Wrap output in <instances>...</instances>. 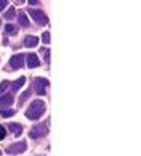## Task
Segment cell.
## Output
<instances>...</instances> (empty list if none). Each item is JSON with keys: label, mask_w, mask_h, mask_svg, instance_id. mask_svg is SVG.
I'll return each instance as SVG.
<instances>
[{"label": "cell", "mask_w": 141, "mask_h": 156, "mask_svg": "<svg viewBox=\"0 0 141 156\" xmlns=\"http://www.w3.org/2000/svg\"><path fill=\"white\" fill-rule=\"evenodd\" d=\"M43 113H45V103L42 100H35L26 109V118L31 119V121H37Z\"/></svg>", "instance_id": "1"}, {"label": "cell", "mask_w": 141, "mask_h": 156, "mask_svg": "<svg viewBox=\"0 0 141 156\" xmlns=\"http://www.w3.org/2000/svg\"><path fill=\"white\" fill-rule=\"evenodd\" d=\"M46 134H48V124L42 122V124L32 127L31 132H29V137H31V138H40V137H43Z\"/></svg>", "instance_id": "2"}, {"label": "cell", "mask_w": 141, "mask_h": 156, "mask_svg": "<svg viewBox=\"0 0 141 156\" xmlns=\"http://www.w3.org/2000/svg\"><path fill=\"white\" fill-rule=\"evenodd\" d=\"M48 84H50L48 79H45V77H35V80H34V90H35V94H37V95H45Z\"/></svg>", "instance_id": "3"}, {"label": "cell", "mask_w": 141, "mask_h": 156, "mask_svg": "<svg viewBox=\"0 0 141 156\" xmlns=\"http://www.w3.org/2000/svg\"><path fill=\"white\" fill-rule=\"evenodd\" d=\"M29 15L32 16V20L37 23L39 26H45L46 23H48V16L40 10H29Z\"/></svg>", "instance_id": "4"}, {"label": "cell", "mask_w": 141, "mask_h": 156, "mask_svg": "<svg viewBox=\"0 0 141 156\" xmlns=\"http://www.w3.org/2000/svg\"><path fill=\"white\" fill-rule=\"evenodd\" d=\"M26 148H27V145L24 142H16V143H13V145H10L5 151H7L8 154H19V153H24Z\"/></svg>", "instance_id": "5"}, {"label": "cell", "mask_w": 141, "mask_h": 156, "mask_svg": "<svg viewBox=\"0 0 141 156\" xmlns=\"http://www.w3.org/2000/svg\"><path fill=\"white\" fill-rule=\"evenodd\" d=\"M8 65L11 66V69H19L24 66V55L22 53H18L15 56H11L10 61H8Z\"/></svg>", "instance_id": "6"}, {"label": "cell", "mask_w": 141, "mask_h": 156, "mask_svg": "<svg viewBox=\"0 0 141 156\" xmlns=\"http://www.w3.org/2000/svg\"><path fill=\"white\" fill-rule=\"evenodd\" d=\"M13 101H15V97H13V94H7V95H2V97H0V106L13 105Z\"/></svg>", "instance_id": "7"}, {"label": "cell", "mask_w": 141, "mask_h": 156, "mask_svg": "<svg viewBox=\"0 0 141 156\" xmlns=\"http://www.w3.org/2000/svg\"><path fill=\"white\" fill-rule=\"evenodd\" d=\"M26 60H27V66H29V68H37L39 63H40L35 53H29V55L26 56Z\"/></svg>", "instance_id": "8"}, {"label": "cell", "mask_w": 141, "mask_h": 156, "mask_svg": "<svg viewBox=\"0 0 141 156\" xmlns=\"http://www.w3.org/2000/svg\"><path fill=\"white\" fill-rule=\"evenodd\" d=\"M37 44H39V39L34 37V36H27V37L24 39V47H27V48L37 47Z\"/></svg>", "instance_id": "9"}, {"label": "cell", "mask_w": 141, "mask_h": 156, "mask_svg": "<svg viewBox=\"0 0 141 156\" xmlns=\"http://www.w3.org/2000/svg\"><path fill=\"white\" fill-rule=\"evenodd\" d=\"M8 129L11 130V132H13V135H21L22 134V126L21 124H16V122H10L8 124Z\"/></svg>", "instance_id": "10"}, {"label": "cell", "mask_w": 141, "mask_h": 156, "mask_svg": "<svg viewBox=\"0 0 141 156\" xmlns=\"http://www.w3.org/2000/svg\"><path fill=\"white\" fill-rule=\"evenodd\" d=\"M24 82H26V77H19L18 80H15V82H11L10 87H11V90H13V92H16V90H19L22 85H24ZM13 92H11V94H13Z\"/></svg>", "instance_id": "11"}, {"label": "cell", "mask_w": 141, "mask_h": 156, "mask_svg": "<svg viewBox=\"0 0 141 156\" xmlns=\"http://www.w3.org/2000/svg\"><path fill=\"white\" fill-rule=\"evenodd\" d=\"M5 32H7L8 36H16V34H18V27L15 24H11V23H8V24L5 26Z\"/></svg>", "instance_id": "12"}, {"label": "cell", "mask_w": 141, "mask_h": 156, "mask_svg": "<svg viewBox=\"0 0 141 156\" xmlns=\"http://www.w3.org/2000/svg\"><path fill=\"white\" fill-rule=\"evenodd\" d=\"M18 21H19V24H21V26H24V27H29V20H27V16L24 15V11L18 15Z\"/></svg>", "instance_id": "13"}, {"label": "cell", "mask_w": 141, "mask_h": 156, "mask_svg": "<svg viewBox=\"0 0 141 156\" xmlns=\"http://www.w3.org/2000/svg\"><path fill=\"white\" fill-rule=\"evenodd\" d=\"M15 13H16V11H15V8L11 7V8H8L7 11H5V15H3V16H5L7 20H11V18H15V16H16Z\"/></svg>", "instance_id": "14"}, {"label": "cell", "mask_w": 141, "mask_h": 156, "mask_svg": "<svg viewBox=\"0 0 141 156\" xmlns=\"http://www.w3.org/2000/svg\"><path fill=\"white\" fill-rule=\"evenodd\" d=\"M0 114H2L3 118H10V116H13V114H15V109H2Z\"/></svg>", "instance_id": "15"}, {"label": "cell", "mask_w": 141, "mask_h": 156, "mask_svg": "<svg viewBox=\"0 0 141 156\" xmlns=\"http://www.w3.org/2000/svg\"><path fill=\"white\" fill-rule=\"evenodd\" d=\"M10 87V82H7V80H5V82H2L0 84V97H2L3 94H5V90H7Z\"/></svg>", "instance_id": "16"}, {"label": "cell", "mask_w": 141, "mask_h": 156, "mask_svg": "<svg viewBox=\"0 0 141 156\" xmlns=\"http://www.w3.org/2000/svg\"><path fill=\"white\" fill-rule=\"evenodd\" d=\"M29 95H31V90H26L24 94H22V95L19 97V103H21V105H22V103H24V101L27 100V98H29Z\"/></svg>", "instance_id": "17"}, {"label": "cell", "mask_w": 141, "mask_h": 156, "mask_svg": "<svg viewBox=\"0 0 141 156\" xmlns=\"http://www.w3.org/2000/svg\"><path fill=\"white\" fill-rule=\"evenodd\" d=\"M42 42L43 44H50V32H43L42 34Z\"/></svg>", "instance_id": "18"}, {"label": "cell", "mask_w": 141, "mask_h": 156, "mask_svg": "<svg viewBox=\"0 0 141 156\" xmlns=\"http://www.w3.org/2000/svg\"><path fill=\"white\" fill-rule=\"evenodd\" d=\"M42 53H43V56H45V61L50 63V51L46 50V48H42Z\"/></svg>", "instance_id": "19"}, {"label": "cell", "mask_w": 141, "mask_h": 156, "mask_svg": "<svg viewBox=\"0 0 141 156\" xmlns=\"http://www.w3.org/2000/svg\"><path fill=\"white\" fill-rule=\"evenodd\" d=\"M7 5H8L7 0H0V10H5V8H7Z\"/></svg>", "instance_id": "20"}, {"label": "cell", "mask_w": 141, "mask_h": 156, "mask_svg": "<svg viewBox=\"0 0 141 156\" xmlns=\"http://www.w3.org/2000/svg\"><path fill=\"white\" fill-rule=\"evenodd\" d=\"M5 134H7V132H5V127L0 126V140H2V138H5Z\"/></svg>", "instance_id": "21"}, {"label": "cell", "mask_w": 141, "mask_h": 156, "mask_svg": "<svg viewBox=\"0 0 141 156\" xmlns=\"http://www.w3.org/2000/svg\"><path fill=\"white\" fill-rule=\"evenodd\" d=\"M29 3H31V5H37L39 0H29Z\"/></svg>", "instance_id": "22"}, {"label": "cell", "mask_w": 141, "mask_h": 156, "mask_svg": "<svg viewBox=\"0 0 141 156\" xmlns=\"http://www.w3.org/2000/svg\"><path fill=\"white\" fill-rule=\"evenodd\" d=\"M16 2H18V3H24V0H16Z\"/></svg>", "instance_id": "23"}, {"label": "cell", "mask_w": 141, "mask_h": 156, "mask_svg": "<svg viewBox=\"0 0 141 156\" xmlns=\"http://www.w3.org/2000/svg\"><path fill=\"white\" fill-rule=\"evenodd\" d=\"M0 27H2V21H0Z\"/></svg>", "instance_id": "24"}, {"label": "cell", "mask_w": 141, "mask_h": 156, "mask_svg": "<svg viewBox=\"0 0 141 156\" xmlns=\"http://www.w3.org/2000/svg\"><path fill=\"white\" fill-rule=\"evenodd\" d=\"M0 156H2V153H0Z\"/></svg>", "instance_id": "25"}]
</instances>
